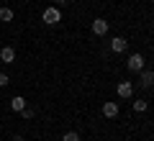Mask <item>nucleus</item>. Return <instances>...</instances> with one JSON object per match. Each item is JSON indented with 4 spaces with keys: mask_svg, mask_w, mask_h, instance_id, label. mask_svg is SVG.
Instances as JSON below:
<instances>
[{
    "mask_svg": "<svg viewBox=\"0 0 154 141\" xmlns=\"http://www.w3.org/2000/svg\"><path fill=\"white\" fill-rule=\"evenodd\" d=\"M41 21H44L46 26H57V23L62 21V8H57V5L44 8V13H41Z\"/></svg>",
    "mask_w": 154,
    "mask_h": 141,
    "instance_id": "obj_1",
    "label": "nucleus"
},
{
    "mask_svg": "<svg viewBox=\"0 0 154 141\" xmlns=\"http://www.w3.org/2000/svg\"><path fill=\"white\" fill-rule=\"evenodd\" d=\"M126 67H128V72H141L146 67V59H144V54H131L126 59Z\"/></svg>",
    "mask_w": 154,
    "mask_h": 141,
    "instance_id": "obj_2",
    "label": "nucleus"
},
{
    "mask_svg": "<svg viewBox=\"0 0 154 141\" xmlns=\"http://www.w3.org/2000/svg\"><path fill=\"white\" fill-rule=\"evenodd\" d=\"M139 85L146 87V90H152V85H154V72L149 69V67H144V69L139 72Z\"/></svg>",
    "mask_w": 154,
    "mask_h": 141,
    "instance_id": "obj_3",
    "label": "nucleus"
},
{
    "mask_svg": "<svg viewBox=\"0 0 154 141\" xmlns=\"http://www.w3.org/2000/svg\"><path fill=\"white\" fill-rule=\"evenodd\" d=\"M128 49V41L123 36H113L110 38V51H116V54H123V51Z\"/></svg>",
    "mask_w": 154,
    "mask_h": 141,
    "instance_id": "obj_4",
    "label": "nucleus"
},
{
    "mask_svg": "<svg viewBox=\"0 0 154 141\" xmlns=\"http://www.w3.org/2000/svg\"><path fill=\"white\" fill-rule=\"evenodd\" d=\"M131 95H134V82H126V80H121V82H118V98L128 100Z\"/></svg>",
    "mask_w": 154,
    "mask_h": 141,
    "instance_id": "obj_5",
    "label": "nucleus"
},
{
    "mask_svg": "<svg viewBox=\"0 0 154 141\" xmlns=\"http://www.w3.org/2000/svg\"><path fill=\"white\" fill-rule=\"evenodd\" d=\"M90 28H93L95 36H105V33H108V21H105V18H95Z\"/></svg>",
    "mask_w": 154,
    "mask_h": 141,
    "instance_id": "obj_6",
    "label": "nucleus"
},
{
    "mask_svg": "<svg viewBox=\"0 0 154 141\" xmlns=\"http://www.w3.org/2000/svg\"><path fill=\"white\" fill-rule=\"evenodd\" d=\"M0 62L13 64V62H16V49H13V46H3V49H0Z\"/></svg>",
    "mask_w": 154,
    "mask_h": 141,
    "instance_id": "obj_7",
    "label": "nucleus"
},
{
    "mask_svg": "<svg viewBox=\"0 0 154 141\" xmlns=\"http://www.w3.org/2000/svg\"><path fill=\"white\" fill-rule=\"evenodd\" d=\"M103 115L105 118H116L118 115V103H103Z\"/></svg>",
    "mask_w": 154,
    "mask_h": 141,
    "instance_id": "obj_8",
    "label": "nucleus"
},
{
    "mask_svg": "<svg viewBox=\"0 0 154 141\" xmlns=\"http://www.w3.org/2000/svg\"><path fill=\"white\" fill-rule=\"evenodd\" d=\"M23 108H26V98H21V95H16V98L11 100V110H13V113H21Z\"/></svg>",
    "mask_w": 154,
    "mask_h": 141,
    "instance_id": "obj_9",
    "label": "nucleus"
},
{
    "mask_svg": "<svg viewBox=\"0 0 154 141\" xmlns=\"http://www.w3.org/2000/svg\"><path fill=\"white\" fill-rule=\"evenodd\" d=\"M13 18H16V13H13L11 8H0V21L3 23H11Z\"/></svg>",
    "mask_w": 154,
    "mask_h": 141,
    "instance_id": "obj_10",
    "label": "nucleus"
},
{
    "mask_svg": "<svg viewBox=\"0 0 154 141\" xmlns=\"http://www.w3.org/2000/svg\"><path fill=\"white\" fill-rule=\"evenodd\" d=\"M131 108L136 110V113H144V110L149 108V103H146V100H141V98H139V100H134V103H131Z\"/></svg>",
    "mask_w": 154,
    "mask_h": 141,
    "instance_id": "obj_11",
    "label": "nucleus"
},
{
    "mask_svg": "<svg viewBox=\"0 0 154 141\" xmlns=\"http://www.w3.org/2000/svg\"><path fill=\"white\" fill-rule=\"evenodd\" d=\"M62 141H80V133H77V131H67V133L62 136Z\"/></svg>",
    "mask_w": 154,
    "mask_h": 141,
    "instance_id": "obj_12",
    "label": "nucleus"
},
{
    "mask_svg": "<svg viewBox=\"0 0 154 141\" xmlns=\"http://www.w3.org/2000/svg\"><path fill=\"white\" fill-rule=\"evenodd\" d=\"M21 115H23V118H26V121H31L33 115H36V110H33V108H28V105H26V108L21 110Z\"/></svg>",
    "mask_w": 154,
    "mask_h": 141,
    "instance_id": "obj_13",
    "label": "nucleus"
},
{
    "mask_svg": "<svg viewBox=\"0 0 154 141\" xmlns=\"http://www.w3.org/2000/svg\"><path fill=\"white\" fill-rule=\"evenodd\" d=\"M8 82H11V77H8V75H5V72H0V87H5V85H8Z\"/></svg>",
    "mask_w": 154,
    "mask_h": 141,
    "instance_id": "obj_14",
    "label": "nucleus"
},
{
    "mask_svg": "<svg viewBox=\"0 0 154 141\" xmlns=\"http://www.w3.org/2000/svg\"><path fill=\"white\" fill-rule=\"evenodd\" d=\"M69 3H72V0H57L54 5H57V8H64V5H69Z\"/></svg>",
    "mask_w": 154,
    "mask_h": 141,
    "instance_id": "obj_15",
    "label": "nucleus"
},
{
    "mask_svg": "<svg viewBox=\"0 0 154 141\" xmlns=\"http://www.w3.org/2000/svg\"><path fill=\"white\" fill-rule=\"evenodd\" d=\"M13 141H23V136H21V133H16V136H13Z\"/></svg>",
    "mask_w": 154,
    "mask_h": 141,
    "instance_id": "obj_16",
    "label": "nucleus"
}]
</instances>
